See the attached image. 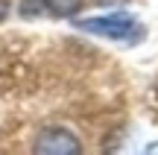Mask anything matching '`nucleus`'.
Wrapping results in <instances>:
<instances>
[{"mask_svg": "<svg viewBox=\"0 0 158 155\" xmlns=\"http://www.w3.org/2000/svg\"><path fill=\"white\" fill-rule=\"evenodd\" d=\"M32 149L38 155H79L82 146H79V138L73 132H68L62 126H47L38 132Z\"/></svg>", "mask_w": 158, "mask_h": 155, "instance_id": "obj_2", "label": "nucleus"}, {"mask_svg": "<svg viewBox=\"0 0 158 155\" xmlns=\"http://www.w3.org/2000/svg\"><path fill=\"white\" fill-rule=\"evenodd\" d=\"M6 15H9V3H6V0H0V21H3Z\"/></svg>", "mask_w": 158, "mask_h": 155, "instance_id": "obj_4", "label": "nucleus"}, {"mask_svg": "<svg viewBox=\"0 0 158 155\" xmlns=\"http://www.w3.org/2000/svg\"><path fill=\"white\" fill-rule=\"evenodd\" d=\"M76 29L88 35H100L108 41H123V44H138L143 38V23L126 12H111V15H97V18H82L73 23Z\"/></svg>", "mask_w": 158, "mask_h": 155, "instance_id": "obj_1", "label": "nucleus"}, {"mask_svg": "<svg viewBox=\"0 0 158 155\" xmlns=\"http://www.w3.org/2000/svg\"><path fill=\"white\" fill-rule=\"evenodd\" d=\"M147 152H158V144H149V146H147Z\"/></svg>", "mask_w": 158, "mask_h": 155, "instance_id": "obj_5", "label": "nucleus"}, {"mask_svg": "<svg viewBox=\"0 0 158 155\" xmlns=\"http://www.w3.org/2000/svg\"><path fill=\"white\" fill-rule=\"evenodd\" d=\"M85 6V0H21L18 15L32 21V18H73Z\"/></svg>", "mask_w": 158, "mask_h": 155, "instance_id": "obj_3", "label": "nucleus"}]
</instances>
